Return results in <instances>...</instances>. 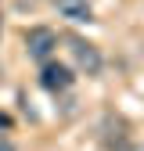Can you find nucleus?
<instances>
[{
	"label": "nucleus",
	"mask_w": 144,
	"mask_h": 151,
	"mask_svg": "<svg viewBox=\"0 0 144 151\" xmlns=\"http://www.w3.org/2000/svg\"><path fill=\"white\" fill-rule=\"evenodd\" d=\"M54 47H58V32H54V29L36 25V29L25 32V50H29L32 61H47L50 54H54Z\"/></svg>",
	"instance_id": "obj_1"
},
{
	"label": "nucleus",
	"mask_w": 144,
	"mask_h": 151,
	"mask_svg": "<svg viewBox=\"0 0 144 151\" xmlns=\"http://www.w3.org/2000/svg\"><path fill=\"white\" fill-rule=\"evenodd\" d=\"M72 68L68 65H61V61H43V72H40V86L47 90V93H65L68 86H72Z\"/></svg>",
	"instance_id": "obj_2"
},
{
	"label": "nucleus",
	"mask_w": 144,
	"mask_h": 151,
	"mask_svg": "<svg viewBox=\"0 0 144 151\" xmlns=\"http://www.w3.org/2000/svg\"><path fill=\"white\" fill-rule=\"evenodd\" d=\"M72 58H76V68L86 72V76H97L104 58H101V50L94 43H86V40H72Z\"/></svg>",
	"instance_id": "obj_3"
},
{
	"label": "nucleus",
	"mask_w": 144,
	"mask_h": 151,
	"mask_svg": "<svg viewBox=\"0 0 144 151\" xmlns=\"http://www.w3.org/2000/svg\"><path fill=\"white\" fill-rule=\"evenodd\" d=\"M54 7H58L61 18L68 22H94V7H90V0H54Z\"/></svg>",
	"instance_id": "obj_4"
},
{
	"label": "nucleus",
	"mask_w": 144,
	"mask_h": 151,
	"mask_svg": "<svg viewBox=\"0 0 144 151\" xmlns=\"http://www.w3.org/2000/svg\"><path fill=\"white\" fill-rule=\"evenodd\" d=\"M7 129H11V115H7V111H0V133H7Z\"/></svg>",
	"instance_id": "obj_5"
},
{
	"label": "nucleus",
	"mask_w": 144,
	"mask_h": 151,
	"mask_svg": "<svg viewBox=\"0 0 144 151\" xmlns=\"http://www.w3.org/2000/svg\"><path fill=\"white\" fill-rule=\"evenodd\" d=\"M0 151H14V144L11 140H0Z\"/></svg>",
	"instance_id": "obj_6"
},
{
	"label": "nucleus",
	"mask_w": 144,
	"mask_h": 151,
	"mask_svg": "<svg viewBox=\"0 0 144 151\" xmlns=\"http://www.w3.org/2000/svg\"><path fill=\"white\" fill-rule=\"evenodd\" d=\"M0 32H4V29H0Z\"/></svg>",
	"instance_id": "obj_7"
}]
</instances>
